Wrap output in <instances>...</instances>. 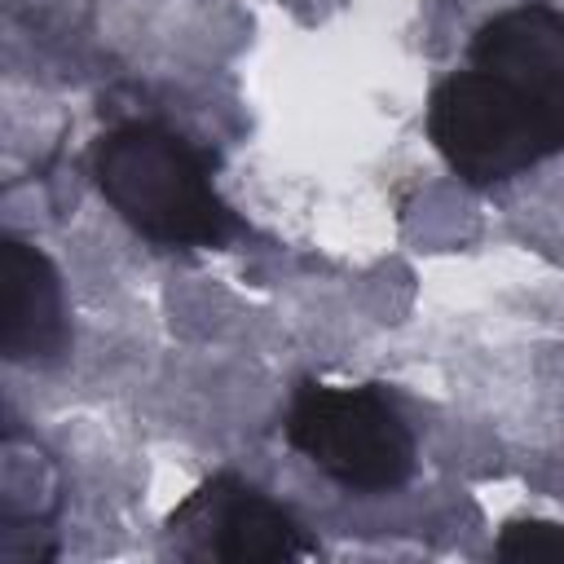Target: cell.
<instances>
[{
	"mask_svg": "<svg viewBox=\"0 0 564 564\" xmlns=\"http://www.w3.org/2000/svg\"><path fill=\"white\" fill-rule=\"evenodd\" d=\"M70 348L62 273L53 260L18 238H0V352L9 361L48 366Z\"/></svg>",
	"mask_w": 564,
	"mask_h": 564,
	"instance_id": "cell-5",
	"label": "cell"
},
{
	"mask_svg": "<svg viewBox=\"0 0 564 564\" xmlns=\"http://www.w3.org/2000/svg\"><path fill=\"white\" fill-rule=\"evenodd\" d=\"M427 137L467 185H498L564 150V9L494 13L427 101Z\"/></svg>",
	"mask_w": 564,
	"mask_h": 564,
	"instance_id": "cell-1",
	"label": "cell"
},
{
	"mask_svg": "<svg viewBox=\"0 0 564 564\" xmlns=\"http://www.w3.org/2000/svg\"><path fill=\"white\" fill-rule=\"evenodd\" d=\"M494 551L502 560H555L564 555V524H551V520H511Z\"/></svg>",
	"mask_w": 564,
	"mask_h": 564,
	"instance_id": "cell-6",
	"label": "cell"
},
{
	"mask_svg": "<svg viewBox=\"0 0 564 564\" xmlns=\"http://www.w3.org/2000/svg\"><path fill=\"white\" fill-rule=\"evenodd\" d=\"M172 546L189 560H220V564H278V560H308L317 542L304 524L273 502L251 480L220 471L203 480L167 520Z\"/></svg>",
	"mask_w": 564,
	"mask_h": 564,
	"instance_id": "cell-4",
	"label": "cell"
},
{
	"mask_svg": "<svg viewBox=\"0 0 564 564\" xmlns=\"http://www.w3.org/2000/svg\"><path fill=\"white\" fill-rule=\"evenodd\" d=\"M282 427L317 471L352 494H392L419 463L410 423L379 388L300 383Z\"/></svg>",
	"mask_w": 564,
	"mask_h": 564,
	"instance_id": "cell-3",
	"label": "cell"
},
{
	"mask_svg": "<svg viewBox=\"0 0 564 564\" xmlns=\"http://www.w3.org/2000/svg\"><path fill=\"white\" fill-rule=\"evenodd\" d=\"M88 163L101 198L159 247H225L238 234L203 150L167 123L123 119L93 141Z\"/></svg>",
	"mask_w": 564,
	"mask_h": 564,
	"instance_id": "cell-2",
	"label": "cell"
}]
</instances>
